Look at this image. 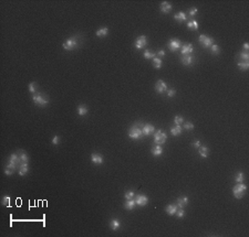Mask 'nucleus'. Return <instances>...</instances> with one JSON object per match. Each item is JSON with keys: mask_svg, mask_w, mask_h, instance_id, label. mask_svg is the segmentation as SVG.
<instances>
[{"mask_svg": "<svg viewBox=\"0 0 249 237\" xmlns=\"http://www.w3.org/2000/svg\"><path fill=\"white\" fill-rule=\"evenodd\" d=\"M142 127H143V123H135L134 126H132L129 130V137L133 140H139V139L143 137V130H142Z\"/></svg>", "mask_w": 249, "mask_h": 237, "instance_id": "nucleus-1", "label": "nucleus"}, {"mask_svg": "<svg viewBox=\"0 0 249 237\" xmlns=\"http://www.w3.org/2000/svg\"><path fill=\"white\" fill-rule=\"evenodd\" d=\"M78 46H79V36L78 35L66 39L65 42H63V44H62V48L65 51H72V50L76 49Z\"/></svg>", "mask_w": 249, "mask_h": 237, "instance_id": "nucleus-2", "label": "nucleus"}, {"mask_svg": "<svg viewBox=\"0 0 249 237\" xmlns=\"http://www.w3.org/2000/svg\"><path fill=\"white\" fill-rule=\"evenodd\" d=\"M246 191H247V185L244 184V182L237 183L234 188H233V193H234L235 198H238V200H240V198L244 196Z\"/></svg>", "mask_w": 249, "mask_h": 237, "instance_id": "nucleus-3", "label": "nucleus"}, {"mask_svg": "<svg viewBox=\"0 0 249 237\" xmlns=\"http://www.w3.org/2000/svg\"><path fill=\"white\" fill-rule=\"evenodd\" d=\"M32 99L35 102V104L39 107H45L47 105L49 104V99L48 97H45V95L41 94V93H38V94H33L32 95Z\"/></svg>", "mask_w": 249, "mask_h": 237, "instance_id": "nucleus-4", "label": "nucleus"}, {"mask_svg": "<svg viewBox=\"0 0 249 237\" xmlns=\"http://www.w3.org/2000/svg\"><path fill=\"white\" fill-rule=\"evenodd\" d=\"M166 139H167V135L163 130H161V129L154 133V144L162 146V144H164L166 142Z\"/></svg>", "mask_w": 249, "mask_h": 237, "instance_id": "nucleus-5", "label": "nucleus"}, {"mask_svg": "<svg viewBox=\"0 0 249 237\" xmlns=\"http://www.w3.org/2000/svg\"><path fill=\"white\" fill-rule=\"evenodd\" d=\"M198 41L199 43L202 44V46H204V48H210L212 45L214 44V39L212 36H208V35H205V34L199 35Z\"/></svg>", "mask_w": 249, "mask_h": 237, "instance_id": "nucleus-6", "label": "nucleus"}, {"mask_svg": "<svg viewBox=\"0 0 249 237\" xmlns=\"http://www.w3.org/2000/svg\"><path fill=\"white\" fill-rule=\"evenodd\" d=\"M134 45L137 50H141V49H143V48H145V46L147 45V38H146L145 35H139V38L136 39V41H135Z\"/></svg>", "mask_w": 249, "mask_h": 237, "instance_id": "nucleus-7", "label": "nucleus"}, {"mask_svg": "<svg viewBox=\"0 0 249 237\" xmlns=\"http://www.w3.org/2000/svg\"><path fill=\"white\" fill-rule=\"evenodd\" d=\"M135 202H136V205L139 206H145L149 203V198L144 194H137L135 195Z\"/></svg>", "mask_w": 249, "mask_h": 237, "instance_id": "nucleus-8", "label": "nucleus"}, {"mask_svg": "<svg viewBox=\"0 0 249 237\" xmlns=\"http://www.w3.org/2000/svg\"><path fill=\"white\" fill-rule=\"evenodd\" d=\"M167 46H168L169 50H170L172 52H175V51H177L178 49H180V48H182V43H180V41H179V40L172 39L168 42Z\"/></svg>", "mask_w": 249, "mask_h": 237, "instance_id": "nucleus-9", "label": "nucleus"}, {"mask_svg": "<svg viewBox=\"0 0 249 237\" xmlns=\"http://www.w3.org/2000/svg\"><path fill=\"white\" fill-rule=\"evenodd\" d=\"M155 89H156V92L159 93V94H163L164 92L167 90V85L165 83L164 81H162V79H158L157 82H156V84H155Z\"/></svg>", "mask_w": 249, "mask_h": 237, "instance_id": "nucleus-10", "label": "nucleus"}, {"mask_svg": "<svg viewBox=\"0 0 249 237\" xmlns=\"http://www.w3.org/2000/svg\"><path fill=\"white\" fill-rule=\"evenodd\" d=\"M194 51V46L192 43H186V44H182V48H180V52L183 55H188L192 54Z\"/></svg>", "mask_w": 249, "mask_h": 237, "instance_id": "nucleus-11", "label": "nucleus"}, {"mask_svg": "<svg viewBox=\"0 0 249 237\" xmlns=\"http://www.w3.org/2000/svg\"><path fill=\"white\" fill-rule=\"evenodd\" d=\"M91 160H92V162L96 164V165H101L102 163H103V157L100 154V153H92L91 154Z\"/></svg>", "mask_w": 249, "mask_h": 237, "instance_id": "nucleus-12", "label": "nucleus"}, {"mask_svg": "<svg viewBox=\"0 0 249 237\" xmlns=\"http://www.w3.org/2000/svg\"><path fill=\"white\" fill-rule=\"evenodd\" d=\"M142 130H143V135L144 136H149L151 133H153L155 131V128L153 125H151V123H145L143 125V127H142Z\"/></svg>", "mask_w": 249, "mask_h": 237, "instance_id": "nucleus-13", "label": "nucleus"}, {"mask_svg": "<svg viewBox=\"0 0 249 237\" xmlns=\"http://www.w3.org/2000/svg\"><path fill=\"white\" fill-rule=\"evenodd\" d=\"M159 9H161V11H162L163 13H168V12L172 11L173 7H172V5H170L169 2H167V1H163V2H161Z\"/></svg>", "mask_w": 249, "mask_h": 237, "instance_id": "nucleus-14", "label": "nucleus"}, {"mask_svg": "<svg viewBox=\"0 0 249 237\" xmlns=\"http://www.w3.org/2000/svg\"><path fill=\"white\" fill-rule=\"evenodd\" d=\"M29 172V163H20L19 164V175L23 177Z\"/></svg>", "mask_w": 249, "mask_h": 237, "instance_id": "nucleus-15", "label": "nucleus"}, {"mask_svg": "<svg viewBox=\"0 0 249 237\" xmlns=\"http://www.w3.org/2000/svg\"><path fill=\"white\" fill-rule=\"evenodd\" d=\"M8 162L12 163V164H15V165H17V167H19V164H20L19 154H17V153H11L9 159H8Z\"/></svg>", "mask_w": 249, "mask_h": 237, "instance_id": "nucleus-16", "label": "nucleus"}, {"mask_svg": "<svg viewBox=\"0 0 249 237\" xmlns=\"http://www.w3.org/2000/svg\"><path fill=\"white\" fill-rule=\"evenodd\" d=\"M182 63L186 66H188V65H192L194 63V56L193 55H183V57H182Z\"/></svg>", "mask_w": 249, "mask_h": 237, "instance_id": "nucleus-17", "label": "nucleus"}, {"mask_svg": "<svg viewBox=\"0 0 249 237\" xmlns=\"http://www.w3.org/2000/svg\"><path fill=\"white\" fill-rule=\"evenodd\" d=\"M174 19L176 21H178L179 23H182V22H185L187 20V15H186V13H185L184 11H179V12H177L174 15Z\"/></svg>", "mask_w": 249, "mask_h": 237, "instance_id": "nucleus-18", "label": "nucleus"}, {"mask_svg": "<svg viewBox=\"0 0 249 237\" xmlns=\"http://www.w3.org/2000/svg\"><path fill=\"white\" fill-rule=\"evenodd\" d=\"M152 154H153L154 157H161V156L163 154V148H162V146L155 144L154 147L152 148Z\"/></svg>", "mask_w": 249, "mask_h": 237, "instance_id": "nucleus-19", "label": "nucleus"}, {"mask_svg": "<svg viewBox=\"0 0 249 237\" xmlns=\"http://www.w3.org/2000/svg\"><path fill=\"white\" fill-rule=\"evenodd\" d=\"M177 210H178V206L177 205H175V204H170V205H167L166 208H165V212L169 214V215H175L176 212H177Z\"/></svg>", "mask_w": 249, "mask_h": 237, "instance_id": "nucleus-20", "label": "nucleus"}, {"mask_svg": "<svg viewBox=\"0 0 249 237\" xmlns=\"http://www.w3.org/2000/svg\"><path fill=\"white\" fill-rule=\"evenodd\" d=\"M189 203V200L187 196H179L177 198V206L180 208H184L185 205H187Z\"/></svg>", "mask_w": 249, "mask_h": 237, "instance_id": "nucleus-21", "label": "nucleus"}, {"mask_svg": "<svg viewBox=\"0 0 249 237\" xmlns=\"http://www.w3.org/2000/svg\"><path fill=\"white\" fill-rule=\"evenodd\" d=\"M135 206H136V202H135V200H126V202L124 203V208L125 210H127V211H132V210H134Z\"/></svg>", "mask_w": 249, "mask_h": 237, "instance_id": "nucleus-22", "label": "nucleus"}, {"mask_svg": "<svg viewBox=\"0 0 249 237\" xmlns=\"http://www.w3.org/2000/svg\"><path fill=\"white\" fill-rule=\"evenodd\" d=\"M199 150V156L202 157V158H207L208 157V154H209V149L207 146H200L198 148Z\"/></svg>", "mask_w": 249, "mask_h": 237, "instance_id": "nucleus-23", "label": "nucleus"}, {"mask_svg": "<svg viewBox=\"0 0 249 237\" xmlns=\"http://www.w3.org/2000/svg\"><path fill=\"white\" fill-rule=\"evenodd\" d=\"M19 158L20 163H29V156L27 154L25 150H20L19 151Z\"/></svg>", "mask_w": 249, "mask_h": 237, "instance_id": "nucleus-24", "label": "nucleus"}, {"mask_svg": "<svg viewBox=\"0 0 249 237\" xmlns=\"http://www.w3.org/2000/svg\"><path fill=\"white\" fill-rule=\"evenodd\" d=\"M110 227H111V229H113V231H117L121 227V222H120L119 219H116V218H113L110 222Z\"/></svg>", "mask_w": 249, "mask_h": 237, "instance_id": "nucleus-25", "label": "nucleus"}, {"mask_svg": "<svg viewBox=\"0 0 249 237\" xmlns=\"http://www.w3.org/2000/svg\"><path fill=\"white\" fill-rule=\"evenodd\" d=\"M183 131V127H180V125H175L174 127L170 128V133L173 136H178Z\"/></svg>", "mask_w": 249, "mask_h": 237, "instance_id": "nucleus-26", "label": "nucleus"}, {"mask_svg": "<svg viewBox=\"0 0 249 237\" xmlns=\"http://www.w3.org/2000/svg\"><path fill=\"white\" fill-rule=\"evenodd\" d=\"M89 113V109H88V107L85 106V105H80V106H78V114L80 115V116H84V115H86Z\"/></svg>", "mask_w": 249, "mask_h": 237, "instance_id": "nucleus-27", "label": "nucleus"}, {"mask_svg": "<svg viewBox=\"0 0 249 237\" xmlns=\"http://www.w3.org/2000/svg\"><path fill=\"white\" fill-rule=\"evenodd\" d=\"M95 34H96V36H106V35L109 34V29L108 28H101V29H99L96 32H95Z\"/></svg>", "mask_w": 249, "mask_h": 237, "instance_id": "nucleus-28", "label": "nucleus"}, {"mask_svg": "<svg viewBox=\"0 0 249 237\" xmlns=\"http://www.w3.org/2000/svg\"><path fill=\"white\" fill-rule=\"evenodd\" d=\"M163 65V62H162V59L159 57H154L153 59V66H154L156 69H159Z\"/></svg>", "mask_w": 249, "mask_h": 237, "instance_id": "nucleus-29", "label": "nucleus"}, {"mask_svg": "<svg viewBox=\"0 0 249 237\" xmlns=\"http://www.w3.org/2000/svg\"><path fill=\"white\" fill-rule=\"evenodd\" d=\"M187 27H188L189 29L198 30L199 25H198V22H197L196 20H190V21H188V22H187Z\"/></svg>", "mask_w": 249, "mask_h": 237, "instance_id": "nucleus-30", "label": "nucleus"}, {"mask_svg": "<svg viewBox=\"0 0 249 237\" xmlns=\"http://www.w3.org/2000/svg\"><path fill=\"white\" fill-rule=\"evenodd\" d=\"M143 56H144V59L149 60V59H154V57H156V54H155L154 52H151L149 50L146 49L144 51V54H143Z\"/></svg>", "mask_w": 249, "mask_h": 237, "instance_id": "nucleus-31", "label": "nucleus"}, {"mask_svg": "<svg viewBox=\"0 0 249 237\" xmlns=\"http://www.w3.org/2000/svg\"><path fill=\"white\" fill-rule=\"evenodd\" d=\"M238 69L240 71H247L249 69V62L248 61H244V62H239L238 63Z\"/></svg>", "mask_w": 249, "mask_h": 237, "instance_id": "nucleus-32", "label": "nucleus"}, {"mask_svg": "<svg viewBox=\"0 0 249 237\" xmlns=\"http://www.w3.org/2000/svg\"><path fill=\"white\" fill-rule=\"evenodd\" d=\"M245 180V174L244 172H238L235 177V181L237 183H243Z\"/></svg>", "mask_w": 249, "mask_h": 237, "instance_id": "nucleus-33", "label": "nucleus"}, {"mask_svg": "<svg viewBox=\"0 0 249 237\" xmlns=\"http://www.w3.org/2000/svg\"><path fill=\"white\" fill-rule=\"evenodd\" d=\"M210 52H212L214 55H218L219 53H220V48H219L217 44H215L214 43V44L210 46Z\"/></svg>", "mask_w": 249, "mask_h": 237, "instance_id": "nucleus-34", "label": "nucleus"}, {"mask_svg": "<svg viewBox=\"0 0 249 237\" xmlns=\"http://www.w3.org/2000/svg\"><path fill=\"white\" fill-rule=\"evenodd\" d=\"M37 87H38L37 83H35V82H31V83L29 84V92L32 95L35 94V92H37Z\"/></svg>", "mask_w": 249, "mask_h": 237, "instance_id": "nucleus-35", "label": "nucleus"}, {"mask_svg": "<svg viewBox=\"0 0 249 237\" xmlns=\"http://www.w3.org/2000/svg\"><path fill=\"white\" fill-rule=\"evenodd\" d=\"M1 204L5 205V206H9L10 205V196L9 195H5L2 200H1Z\"/></svg>", "mask_w": 249, "mask_h": 237, "instance_id": "nucleus-36", "label": "nucleus"}, {"mask_svg": "<svg viewBox=\"0 0 249 237\" xmlns=\"http://www.w3.org/2000/svg\"><path fill=\"white\" fill-rule=\"evenodd\" d=\"M238 56L241 60H244V61H248L249 60V53L248 52H245V51L244 52H240V53L238 54Z\"/></svg>", "mask_w": 249, "mask_h": 237, "instance_id": "nucleus-37", "label": "nucleus"}, {"mask_svg": "<svg viewBox=\"0 0 249 237\" xmlns=\"http://www.w3.org/2000/svg\"><path fill=\"white\" fill-rule=\"evenodd\" d=\"M176 216L178 218H183L185 216V210L184 208H178V210H177V212H176V214H175Z\"/></svg>", "mask_w": 249, "mask_h": 237, "instance_id": "nucleus-38", "label": "nucleus"}, {"mask_svg": "<svg viewBox=\"0 0 249 237\" xmlns=\"http://www.w3.org/2000/svg\"><path fill=\"white\" fill-rule=\"evenodd\" d=\"M134 196H135V193L133 191H127L124 194V198L126 200H132V198H134Z\"/></svg>", "mask_w": 249, "mask_h": 237, "instance_id": "nucleus-39", "label": "nucleus"}, {"mask_svg": "<svg viewBox=\"0 0 249 237\" xmlns=\"http://www.w3.org/2000/svg\"><path fill=\"white\" fill-rule=\"evenodd\" d=\"M184 121V118H183V116H179V115H177V116H175L174 117V123L175 125H180V123Z\"/></svg>", "mask_w": 249, "mask_h": 237, "instance_id": "nucleus-40", "label": "nucleus"}, {"mask_svg": "<svg viewBox=\"0 0 249 237\" xmlns=\"http://www.w3.org/2000/svg\"><path fill=\"white\" fill-rule=\"evenodd\" d=\"M183 128H185L186 130H193L194 129V125H193V123H190V121H187V123H184V127Z\"/></svg>", "mask_w": 249, "mask_h": 237, "instance_id": "nucleus-41", "label": "nucleus"}, {"mask_svg": "<svg viewBox=\"0 0 249 237\" xmlns=\"http://www.w3.org/2000/svg\"><path fill=\"white\" fill-rule=\"evenodd\" d=\"M166 92H167V97H173V96H175V94H176V90H175L174 88L167 89Z\"/></svg>", "mask_w": 249, "mask_h": 237, "instance_id": "nucleus-42", "label": "nucleus"}, {"mask_svg": "<svg viewBox=\"0 0 249 237\" xmlns=\"http://www.w3.org/2000/svg\"><path fill=\"white\" fill-rule=\"evenodd\" d=\"M188 13H189L190 17H194V15H196L197 13H198V9H197V8H192V9L189 10Z\"/></svg>", "mask_w": 249, "mask_h": 237, "instance_id": "nucleus-43", "label": "nucleus"}, {"mask_svg": "<svg viewBox=\"0 0 249 237\" xmlns=\"http://www.w3.org/2000/svg\"><path fill=\"white\" fill-rule=\"evenodd\" d=\"M155 54H156V56H157V57H164L166 53H165L164 50H158V51H157Z\"/></svg>", "mask_w": 249, "mask_h": 237, "instance_id": "nucleus-44", "label": "nucleus"}, {"mask_svg": "<svg viewBox=\"0 0 249 237\" xmlns=\"http://www.w3.org/2000/svg\"><path fill=\"white\" fill-rule=\"evenodd\" d=\"M13 171H15V170L8 168V167H6L5 168V174L6 175H12V174H13Z\"/></svg>", "mask_w": 249, "mask_h": 237, "instance_id": "nucleus-45", "label": "nucleus"}, {"mask_svg": "<svg viewBox=\"0 0 249 237\" xmlns=\"http://www.w3.org/2000/svg\"><path fill=\"white\" fill-rule=\"evenodd\" d=\"M59 143H60L59 136H54V137L52 138V144H53V146H58Z\"/></svg>", "mask_w": 249, "mask_h": 237, "instance_id": "nucleus-46", "label": "nucleus"}, {"mask_svg": "<svg viewBox=\"0 0 249 237\" xmlns=\"http://www.w3.org/2000/svg\"><path fill=\"white\" fill-rule=\"evenodd\" d=\"M200 146H202V143H200V141H199V140H195L194 142H193V147H194V148H196V149H198Z\"/></svg>", "mask_w": 249, "mask_h": 237, "instance_id": "nucleus-47", "label": "nucleus"}, {"mask_svg": "<svg viewBox=\"0 0 249 237\" xmlns=\"http://www.w3.org/2000/svg\"><path fill=\"white\" fill-rule=\"evenodd\" d=\"M6 167H8V168L12 169V170H16V169L18 168V167H17V165H15V164H12V163H9V162H8V164H7V165H6Z\"/></svg>", "mask_w": 249, "mask_h": 237, "instance_id": "nucleus-48", "label": "nucleus"}, {"mask_svg": "<svg viewBox=\"0 0 249 237\" xmlns=\"http://www.w3.org/2000/svg\"><path fill=\"white\" fill-rule=\"evenodd\" d=\"M243 48H244V51H245V52H248L249 44H248V43H244V46H243Z\"/></svg>", "mask_w": 249, "mask_h": 237, "instance_id": "nucleus-49", "label": "nucleus"}]
</instances>
